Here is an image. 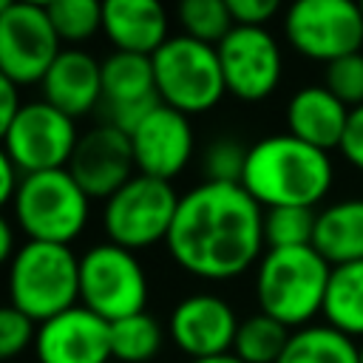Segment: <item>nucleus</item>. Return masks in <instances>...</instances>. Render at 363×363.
Returning a JSON list of instances; mask_svg holds the SVG:
<instances>
[{"instance_id": "9", "label": "nucleus", "mask_w": 363, "mask_h": 363, "mask_svg": "<svg viewBox=\"0 0 363 363\" xmlns=\"http://www.w3.org/2000/svg\"><path fill=\"white\" fill-rule=\"evenodd\" d=\"M62 51L48 9L0 0V77L14 85H40Z\"/></svg>"}, {"instance_id": "19", "label": "nucleus", "mask_w": 363, "mask_h": 363, "mask_svg": "<svg viewBox=\"0 0 363 363\" xmlns=\"http://www.w3.org/2000/svg\"><path fill=\"white\" fill-rule=\"evenodd\" d=\"M102 34L113 45V51L142 57H153L173 37L170 17L156 0H105Z\"/></svg>"}, {"instance_id": "14", "label": "nucleus", "mask_w": 363, "mask_h": 363, "mask_svg": "<svg viewBox=\"0 0 363 363\" xmlns=\"http://www.w3.org/2000/svg\"><path fill=\"white\" fill-rule=\"evenodd\" d=\"M162 105L153 77V60L128 51H111L102 60V111L108 125L133 136V130Z\"/></svg>"}, {"instance_id": "8", "label": "nucleus", "mask_w": 363, "mask_h": 363, "mask_svg": "<svg viewBox=\"0 0 363 363\" xmlns=\"http://www.w3.org/2000/svg\"><path fill=\"white\" fill-rule=\"evenodd\" d=\"M147 272L136 252L111 241L94 244L79 255V306L108 323L147 312Z\"/></svg>"}, {"instance_id": "40", "label": "nucleus", "mask_w": 363, "mask_h": 363, "mask_svg": "<svg viewBox=\"0 0 363 363\" xmlns=\"http://www.w3.org/2000/svg\"><path fill=\"white\" fill-rule=\"evenodd\" d=\"M111 363H113V360H111Z\"/></svg>"}, {"instance_id": "31", "label": "nucleus", "mask_w": 363, "mask_h": 363, "mask_svg": "<svg viewBox=\"0 0 363 363\" xmlns=\"http://www.w3.org/2000/svg\"><path fill=\"white\" fill-rule=\"evenodd\" d=\"M37 326L40 323H34L28 315H23L11 303H6L0 309V354L6 360H11V357L23 354L26 349H34Z\"/></svg>"}, {"instance_id": "15", "label": "nucleus", "mask_w": 363, "mask_h": 363, "mask_svg": "<svg viewBox=\"0 0 363 363\" xmlns=\"http://www.w3.org/2000/svg\"><path fill=\"white\" fill-rule=\"evenodd\" d=\"M68 173L91 196V201L111 199L122 184L136 176L130 136L108 122L88 128L85 133H79V142L68 162Z\"/></svg>"}, {"instance_id": "11", "label": "nucleus", "mask_w": 363, "mask_h": 363, "mask_svg": "<svg viewBox=\"0 0 363 363\" xmlns=\"http://www.w3.org/2000/svg\"><path fill=\"white\" fill-rule=\"evenodd\" d=\"M79 142L77 122L48 105L43 96L28 99L17 119L3 130V153L28 176L68 167Z\"/></svg>"}, {"instance_id": "24", "label": "nucleus", "mask_w": 363, "mask_h": 363, "mask_svg": "<svg viewBox=\"0 0 363 363\" xmlns=\"http://www.w3.org/2000/svg\"><path fill=\"white\" fill-rule=\"evenodd\" d=\"M167 329L150 315L139 312L111 323V357L113 363H150L164 346Z\"/></svg>"}, {"instance_id": "32", "label": "nucleus", "mask_w": 363, "mask_h": 363, "mask_svg": "<svg viewBox=\"0 0 363 363\" xmlns=\"http://www.w3.org/2000/svg\"><path fill=\"white\" fill-rule=\"evenodd\" d=\"M227 9L235 26L267 28V23L278 14V0H227Z\"/></svg>"}, {"instance_id": "39", "label": "nucleus", "mask_w": 363, "mask_h": 363, "mask_svg": "<svg viewBox=\"0 0 363 363\" xmlns=\"http://www.w3.org/2000/svg\"><path fill=\"white\" fill-rule=\"evenodd\" d=\"M360 11H363V3H360Z\"/></svg>"}, {"instance_id": "12", "label": "nucleus", "mask_w": 363, "mask_h": 363, "mask_svg": "<svg viewBox=\"0 0 363 363\" xmlns=\"http://www.w3.org/2000/svg\"><path fill=\"white\" fill-rule=\"evenodd\" d=\"M216 51L227 94L241 102H261L272 96L284 77V54L269 28L235 26Z\"/></svg>"}, {"instance_id": "26", "label": "nucleus", "mask_w": 363, "mask_h": 363, "mask_svg": "<svg viewBox=\"0 0 363 363\" xmlns=\"http://www.w3.org/2000/svg\"><path fill=\"white\" fill-rule=\"evenodd\" d=\"M176 20L182 34L207 45H218L235 28L227 0H184L176 6Z\"/></svg>"}, {"instance_id": "25", "label": "nucleus", "mask_w": 363, "mask_h": 363, "mask_svg": "<svg viewBox=\"0 0 363 363\" xmlns=\"http://www.w3.org/2000/svg\"><path fill=\"white\" fill-rule=\"evenodd\" d=\"M289 335L292 329H286L275 318L264 312H252L238 323L233 354L244 363H278L289 343Z\"/></svg>"}, {"instance_id": "28", "label": "nucleus", "mask_w": 363, "mask_h": 363, "mask_svg": "<svg viewBox=\"0 0 363 363\" xmlns=\"http://www.w3.org/2000/svg\"><path fill=\"white\" fill-rule=\"evenodd\" d=\"M45 9L57 37L62 43H71V48L102 31V3L96 0H54Z\"/></svg>"}, {"instance_id": "35", "label": "nucleus", "mask_w": 363, "mask_h": 363, "mask_svg": "<svg viewBox=\"0 0 363 363\" xmlns=\"http://www.w3.org/2000/svg\"><path fill=\"white\" fill-rule=\"evenodd\" d=\"M23 179H26V173L3 153V156H0V201H3V204L11 207V201H14V196H17L20 184H23Z\"/></svg>"}, {"instance_id": "18", "label": "nucleus", "mask_w": 363, "mask_h": 363, "mask_svg": "<svg viewBox=\"0 0 363 363\" xmlns=\"http://www.w3.org/2000/svg\"><path fill=\"white\" fill-rule=\"evenodd\" d=\"M40 88L48 105L77 122L102 105V60L79 45H68L60 51Z\"/></svg>"}, {"instance_id": "16", "label": "nucleus", "mask_w": 363, "mask_h": 363, "mask_svg": "<svg viewBox=\"0 0 363 363\" xmlns=\"http://www.w3.org/2000/svg\"><path fill=\"white\" fill-rule=\"evenodd\" d=\"M37 363H111V323L85 306H71L37 326Z\"/></svg>"}, {"instance_id": "17", "label": "nucleus", "mask_w": 363, "mask_h": 363, "mask_svg": "<svg viewBox=\"0 0 363 363\" xmlns=\"http://www.w3.org/2000/svg\"><path fill=\"white\" fill-rule=\"evenodd\" d=\"M136 173L173 182L196 153V136L190 116L159 105L130 136Z\"/></svg>"}, {"instance_id": "20", "label": "nucleus", "mask_w": 363, "mask_h": 363, "mask_svg": "<svg viewBox=\"0 0 363 363\" xmlns=\"http://www.w3.org/2000/svg\"><path fill=\"white\" fill-rule=\"evenodd\" d=\"M284 119H286V133H292L295 139L312 147L332 153L343 142L349 108L323 82L303 85L289 96L284 108Z\"/></svg>"}, {"instance_id": "37", "label": "nucleus", "mask_w": 363, "mask_h": 363, "mask_svg": "<svg viewBox=\"0 0 363 363\" xmlns=\"http://www.w3.org/2000/svg\"><path fill=\"white\" fill-rule=\"evenodd\" d=\"M187 363H244V360H238V357L230 352V354H221V357H207V360H187Z\"/></svg>"}, {"instance_id": "13", "label": "nucleus", "mask_w": 363, "mask_h": 363, "mask_svg": "<svg viewBox=\"0 0 363 363\" xmlns=\"http://www.w3.org/2000/svg\"><path fill=\"white\" fill-rule=\"evenodd\" d=\"M241 318L216 292H190L167 315V340L187 360H207L233 352Z\"/></svg>"}, {"instance_id": "34", "label": "nucleus", "mask_w": 363, "mask_h": 363, "mask_svg": "<svg viewBox=\"0 0 363 363\" xmlns=\"http://www.w3.org/2000/svg\"><path fill=\"white\" fill-rule=\"evenodd\" d=\"M23 96H20V85H14L11 79L0 77V133L17 119L20 108H23Z\"/></svg>"}, {"instance_id": "36", "label": "nucleus", "mask_w": 363, "mask_h": 363, "mask_svg": "<svg viewBox=\"0 0 363 363\" xmlns=\"http://www.w3.org/2000/svg\"><path fill=\"white\" fill-rule=\"evenodd\" d=\"M14 230H17V224L11 218H0V261L3 264H9L20 250L14 241Z\"/></svg>"}, {"instance_id": "7", "label": "nucleus", "mask_w": 363, "mask_h": 363, "mask_svg": "<svg viewBox=\"0 0 363 363\" xmlns=\"http://www.w3.org/2000/svg\"><path fill=\"white\" fill-rule=\"evenodd\" d=\"M179 199L182 196L176 193L173 182L136 173L128 184L102 201V233L111 244L130 252L164 244L179 210Z\"/></svg>"}, {"instance_id": "29", "label": "nucleus", "mask_w": 363, "mask_h": 363, "mask_svg": "<svg viewBox=\"0 0 363 363\" xmlns=\"http://www.w3.org/2000/svg\"><path fill=\"white\" fill-rule=\"evenodd\" d=\"M247 153L250 147H244L238 139L233 136H221L213 139L204 153H201V173L204 182H216V184H241L244 179V167H247Z\"/></svg>"}, {"instance_id": "23", "label": "nucleus", "mask_w": 363, "mask_h": 363, "mask_svg": "<svg viewBox=\"0 0 363 363\" xmlns=\"http://www.w3.org/2000/svg\"><path fill=\"white\" fill-rule=\"evenodd\" d=\"M278 363H360V354L354 337L320 320L292 329Z\"/></svg>"}, {"instance_id": "30", "label": "nucleus", "mask_w": 363, "mask_h": 363, "mask_svg": "<svg viewBox=\"0 0 363 363\" xmlns=\"http://www.w3.org/2000/svg\"><path fill=\"white\" fill-rule=\"evenodd\" d=\"M323 85L352 111L363 105V51L340 57L323 68Z\"/></svg>"}, {"instance_id": "10", "label": "nucleus", "mask_w": 363, "mask_h": 363, "mask_svg": "<svg viewBox=\"0 0 363 363\" xmlns=\"http://www.w3.org/2000/svg\"><path fill=\"white\" fill-rule=\"evenodd\" d=\"M286 43L306 60L335 62L363 51V11L352 0H298L284 14Z\"/></svg>"}, {"instance_id": "38", "label": "nucleus", "mask_w": 363, "mask_h": 363, "mask_svg": "<svg viewBox=\"0 0 363 363\" xmlns=\"http://www.w3.org/2000/svg\"><path fill=\"white\" fill-rule=\"evenodd\" d=\"M357 354H360V363H363V340H357Z\"/></svg>"}, {"instance_id": "6", "label": "nucleus", "mask_w": 363, "mask_h": 363, "mask_svg": "<svg viewBox=\"0 0 363 363\" xmlns=\"http://www.w3.org/2000/svg\"><path fill=\"white\" fill-rule=\"evenodd\" d=\"M150 60L162 105L184 116L213 111L227 94L216 45L173 34Z\"/></svg>"}, {"instance_id": "5", "label": "nucleus", "mask_w": 363, "mask_h": 363, "mask_svg": "<svg viewBox=\"0 0 363 363\" xmlns=\"http://www.w3.org/2000/svg\"><path fill=\"white\" fill-rule=\"evenodd\" d=\"M91 218V196L62 170L28 173L11 201V221L26 241L71 247Z\"/></svg>"}, {"instance_id": "4", "label": "nucleus", "mask_w": 363, "mask_h": 363, "mask_svg": "<svg viewBox=\"0 0 363 363\" xmlns=\"http://www.w3.org/2000/svg\"><path fill=\"white\" fill-rule=\"evenodd\" d=\"M6 267L9 303L34 323H45L79 303V255L71 247L20 241Z\"/></svg>"}, {"instance_id": "1", "label": "nucleus", "mask_w": 363, "mask_h": 363, "mask_svg": "<svg viewBox=\"0 0 363 363\" xmlns=\"http://www.w3.org/2000/svg\"><path fill=\"white\" fill-rule=\"evenodd\" d=\"M164 250L199 281H233L267 252L264 207L241 184L199 182L182 193Z\"/></svg>"}, {"instance_id": "33", "label": "nucleus", "mask_w": 363, "mask_h": 363, "mask_svg": "<svg viewBox=\"0 0 363 363\" xmlns=\"http://www.w3.org/2000/svg\"><path fill=\"white\" fill-rule=\"evenodd\" d=\"M340 156L346 164H352L354 170L363 173V105L349 111V122H346V133L340 142Z\"/></svg>"}, {"instance_id": "27", "label": "nucleus", "mask_w": 363, "mask_h": 363, "mask_svg": "<svg viewBox=\"0 0 363 363\" xmlns=\"http://www.w3.org/2000/svg\"><path fill=\"white\" fill-rule=\"evenodd\" d=\"M318 210L309 207H272L264 210V241L267 250L312 247Z\"/></svg>"}, {"instance_id": "2", "label": "nucleus", "mask_w": 363, "mask_h": 363, "mask_svg": "<svg viewBox=\"0 0 363 363\" xmlns=\"http://www.w3.org/2000/svg\"><path fill=\"white\" fill-rule=\"evenodd\" d=\"M335 182V162L326 150L312 147L292 133H269L250 145L241 187L264 207L320 204Z\"/></svg>"}, {"instance_id": "3", "label": "nucleus", "mask_w": 363, "mask_h": 363, "mask_svg": "<svg viewBox=\"0 0 363 363\" xmlns=\"http://www.w3.org/2000/svg\"><path fill=\"white\" fill-rule=\"evenodd\" d=\"M329 275L332 264L315 247L267 250L252 275L258 312L275 318L286 329L315 323L323 312Z\"/></svg>"}, {"instance_id": "22", "label": "nucleus", "mask_w": 363, "mask_h": 363, "mask_svg": "<svg viewBox=\"0 0 363 363\" xmlns=\"http://www.w3.org/2000/svg\"><path fill=\"white\" fill-rule=\"evenodd\" d=\"M320 318L337 332L363 340V261L332 267Z\"/></svg>"}, {"instance_id": "21", "label": "nucleus", "mask_w": 363, "mask_h": 363, "mask_svg": "<svg viewBox=\"0 0 363 363\" xmlns=\"http://www.w3.org/2000/svg\"><path fill=\"white\" fill-rule=\"evenodd\" d=\"M312 247L332 267L363 261V196L323 204L318 210Z\"/></svg>"}]
</instances>
